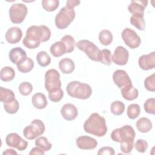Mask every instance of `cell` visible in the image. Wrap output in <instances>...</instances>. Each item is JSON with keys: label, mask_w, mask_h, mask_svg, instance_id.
<instances>
[{"label": "cell", "mask_w": 155, "mask_h": 155, "mask_svg": "<svg viewBox=\"0 0 155 155\" xmlns=\"http://www.w3.org/2000/svg\"><path fill=\"white\" fill-rule=\"evenodd\" d=\"M51 37V31L46 25H31L26 31L22 44L29 49L38 48L41 42H46Z\"/></svg>", "instance_id": "6da1fadb"}, {"label": "cell", "mask_w": 155, "mask_h": 155, "mask_svg": "<svg viewBox=\"0 0 155 155\" xmlns=\"http://www.w3.org/2000/svg\"><path fill=\"white\" fill-rule=\"evenodd\" d=\"M145 111L151 114H155V99L153 97L148 99L143 105Z\"/></svg>", "instance_id": "60d3db41"}, {"label": "cell", "mask_w": 155, "mask_h": 155, "mask_svg": "<svg viewBox=\"0 0 155 155\" xmlns=\"http://www.w3.org/2000/svg\"><path fill=\"white\" fill-rule=\"evenodd\" d=\"M15 76L14 69L8 66L3 67L0 71V78L2 81L8 82L12 81Z\"/></svg>", "instance_id": "4316f807"}, {"label": "cell", "mask_w": 155, "mask_h": 155, "mask_svg": "<svg viewBox=\"0 0 155 155\" xmlns=\"http://www.w3.org/2000/svg\"><path fill=\"white\" fill-rule=\"evenodd\" d=\"M140 113V106L137 104H132L128 105L127 108V116L131 119L137 118Z\"/></svg>", "instance_id": "d6a6232c"}, {"label": "cell", "mask_w": 155, "mask_h": 155, "mask_svg": "<svg viewBox=\"0 0 155 155\" xmlns=\"http://www.w3.org/2000/svg\"><path fill=\"white\" fill-rule=\"evenodd\" d=\"M120 150L125 154L131 152L134 147V140H123L120 142Z\"/></svg>", "instance_id": "ab89813d"}, {"label": "cell", "mask_w": 155, "mask_h": 155, "mask_svg": "<svg viewBox=\"0 0 155 155\" xmlns=\"http://www.w3.org/2000/svg\"><path fill=\"white\" fill-rule=\"evenodd\" d=\"M122 38L125 44L130 48H137L141 42V39L137 33L131 28H125L121 33Z\"/></svg>", "instance_id": "30bf717a"}, {"label": "cell", "mask_w": 155, "mask_h": 155, "mask_svg": "<svg viewBox=\"0 0 155 155\" xmlns=\"http://www.w3.org/2000/svg\"><path fill=\"white\" fill-rule=\"evenodd\" d=\"M77 147L81 150H93L97 145V140L90 136H82L76 140Z\"/></svg>", "instance_id": "9a60e30c"}, {"label": "cell", "mask_w": 155, "mask_h": 155, "mask_svg": "<svg viewBox=\"0 0 155 155\" xmlns=\"http://www.w3.org/2000/svg\"><path fill=\"white\" fill-rule=\"evenodd\" d=\"M148 5V1L136 0L131 1L130 4L128 7L130 13L133 15H143L145 8Z\"/></svg>", "instance_id": "ac0fdd59"}, {"label": "cell", "mask_w": 155, "mask_h": 155, "mask_svg": "<svg viewBox=\"0 0 155 155\" xmlns=\"http://www.w3.org/2000/svg\"><path fill=\"white\" fill-rule=\"evenodd\" d=\"M15 99V95L14 92L10 89L0 87V101L2 103H7L13 101Z\"/></svg>", "instance_id": "484cf974"}, {"label": "cell", "mask_w": 155, "mask_h": 155, "mask_svg": "<svg viewBox=\"0 0 155 155\" xmlns=\"http://www.w3.org/2000/svg\"><path fill=\"white\" fill-rule=\"evenodd\" d=\"M115 153L114 150L110 147H104L101 148L98 152L97 154L98 155H101V154H110V155H114Z\"/></svg>", "instance_id": "ee69618b"}, {"label": "cell", "mask_w": 155, "mask_h": 155, "mask_svg": "<svg viewBox=\"0 0 155 155\" xmlns=\"http://www.w3.org/2000/svg\"><path fill=\"white\" fill-rule=\"evenodd\" d=\"M135 149L140 153H145L148 148V143L143 139H138L134 144Z\"/></svg>", "instance_id": "7bdbcfd3"}, {"label": "cell", "mask_w": 155, "mask_h": 155, "mask_svg": "<svg viewBox=\"0 0 155 155\" xmlns=\"http://www.w3.org/2000/svg\"><path fill=\"white\" fill-rule=\"evenodd\" d=\"M2 154H18V153L13 149H7L2 153Z\"/></svg>", "instance_id": "7dc6e473"}, {"label": "cell", "mask_w": 155, "mask_h": 155, "mask_svg": "<svg viewBox=\"0 0 155 155\" xmlns=\"http://www.w3.org/2000/svg\"><path fill=\"white\" fill-rule=\"evenodd\" d=\"M19 102L15 99L13 101L4 104V108L5 111L10 114L16 113L19 109Z\"/></svg>", "instance_id": "d590c367"}, {"label": "cell", "mask_w": 155, "mask_h": 155, "mask_svg": "<svg viewBox=\"0 0 155 155\" xmlns=\"http://www.w3.org/2000/svg\"><path fill=\"white\" fill-rule=\"evenodd\" d=\"M5 142L8 147L15 148L19 151L25 150L28 146V142L24 140L16 133H12L7 134L5 137Z\"/></svg>", "instance_id": "8fae6325"}, {"label": "cell", "mask_w": 155, "mask_h": 155, "mask_svg": "<svg viewBox=\"0 0 155 155\" xmlns=\"http://www.w3.org/2000/svg\"><path fill=\"white\" fill-rule=\"evenodd\" d=\"M76 46L79 50L85 52L91 60L99 62L101 50L93 42L89 40L83 39L76 43Z\"/></svg>", "instance_id": "5b68a950"}, {"label": "cell", "mask_w": 155, "mask_h": 155, "mask_svg": "<svg viewBox=\"0 0 155 155\" xmlns=\"http://www.w3.org/2000/svg\"><path fill=\"white\" fill-rule=\"evenodd\" d=\"M111 51L108 49H103L101 50V54L99 62L107 65H110L111 63Z\"/></svg>", "instance_id": "74e56055"}, {"label": "cell", "mask_w": 155, "mask_h": 155, "mask_svg": "<svg viewBox=\"0 0 155 155\" xmlns=\"http://www.w3.org/2000/svg\"><path fill=\"white\" fill-rule=\"evenodd\" d=\"M99 40L103 45H109L113 41V35L108 30H102L99 34Z\"/></svg>", "instance_id": "f1b7e54d"}, {"label": "cell", "mask_w": 155, "mask_h": 155, "mask_svg": "<svg viewBox=\"0 0 155 155\" xmlns=\"http://www.w3.org/2000/svg\"><path fill=\"white\" fill-rule=\"evenodd\" d=\"M84 131L97 137L104 136L107 132L105 119L97 113H93L84 124Z\"/></svg>", "instance_id": "7a4b0ae2"}, {"label": "cell", "mask_w": 155, "mask_h": 155, "mask_svg": "<svg viewBox=\"0 0 155 155\" xmlns=\"http://www.w3.org/2000/svg\"><path fill=\"white\" fill-rule=\"evenodd\" d=\"M135 136L136 133L133 128L129 125L114 129L111 133V139L117 142L127 140H134Z\"/></svg>", "instance_id": "ba28073f"}, {"label": "cell", "mask_w": 155, "mask_h": 155, "mask_svg": "<svg viewBox=\"0 0 155 155\" xmlns=\"http://www.w3.org/2000/svg\"><path fill=\"white\" fill-rule=\"evenodd\" d=\"M140 68L143 70H149L155 67V52L142 55L138 60Z\"/></svg>", "instance_id": "5bb4252c"}, {"label": "cell", "mask_w": 155, "mask_h": 155, "mask_svg": "<svg viewBox=\"0 0 155 155\" xmlns=\"http://www.w3.org/2000/svg\"><path fill=\"white\" fill-rule=\"evenodd\" d=\"M81 1L79 0H68L66 2V7L74 9L76 6H78L80 4Z\"/></svg>", "instance_id": "f6af8a7d"}, {"label": "cell", "mask_w": 155, "mask_h": 155, "mask_svg": "<svg viewBox=\"0 0 155 155\" xmlns=\"http://www.w3.org/2000/svg\"><path fill=\"white\" fill-rule=\"evenodd\" d=\"M8 12L12 22L14 24H21L26 17L28 9L25 4L16 3L11 5Z\"/></svg>", "instance_id": "9c48e42d"}, {"label": "cell", "mask_w": 155, "mask_h": 155, "mask_svg": "<svg viewBox=\"0 0 155 155\" xmlns=\"http://www.w3.org/2000/svg\"><path fill=\"white\" fill-rule=\"evenodd\" d=\"M74 9L64 7L61 8L55 17V25L59 29L66 28L75 18Z\"/></svg>", "instance_id": "277c9868"}, {"label": "cell", "mask_w": 155, "mask_h": 155, "mask_svg": "<svg viewBox=\"0 0 155 155\" xmlns=\"http://www.w3.org/2000/svg\"><path fill=\"white\" fill-rule=\"evenodd\" d=\"M18 89L19 93L22 96H26L31 93L33 90V86L28 82H23L20 84Z\"/></svg>", "instance_id": "8d00e7d4"}, {"label": "cell", "mask_w": 155, "mask_h": 155, "mask_svg": "<svg viewBox=\"0 0 155 155\" xmlns=\"http://www.w3.org/2000/svg\"><path fill=\"white\" fill-rule=\"evenodd\" d=\"M113 80L120 89L132 85L131 80L128 74L123 70H116L114 71L113 74Z\"/></svg>", "instance_id": "7c38bea8"}, {"label": "cell", "mask_w": 155, "mask_h": 155, "mask_svg": "<svg viewBox=\"0 0 155 155\" xmlns=\"http://www.w3.org/2000/svg\"><path fill=\"white\" fill-rule=\"evenodd\" d=\"M131 24L139 30H144L145 22L143 15H133L130 18Z\"/></svg>", "instance_id": "83f0119b"}, {"label": "cell", "mask_w": 155, "mask_h": 155, "mask_svg": "<svg viewBox=\"0 0 155 155\" xmlns=\"http://www.w3.org/2000/svg\"><path fill=\"white\" fill-rule=\"evenodd\" d=\"M22 37V31L18 27H12L6 32L5 38L6 41L11 44H14L19 42Z\"/></svg>", "instance_id": "e0dca14e"}, {"label": "cell", "mask_w": 155, "mask_h": 155, "mask_svg": "<svg viewBox=\"0 0 155 155\" xmlns=\"http://www.w3.org/2000/svg\"><path fill=\"white\" fill-rule=\"evenodd\" d=\"M136 126L137 130L143 133L149 132L153 127V125L150 120L145 117L139 119L136 122Z\"/></svg>", "instance_id": "603a6c76"}, {"label": "cell", "mask_w": 155, "mask_h": 155, "mask_svg": "<svg viewBox=\"0 0 155 155\" xmlns=\"http://www.w3.org/2000/svg\"><path fill=\"white\" fill-rule=\"evenodd\" d=\"M33 106L38 109H43L47 105V101L45 94L42 93L34 94L31 98Z\"/></svg>", "instance_id": "7402d4cb"}, {"label": "cell", "mask_w": 155, "mask_h": 155, "mask_svg": "<svg viewBox=\"0 0 155 155\" xmlns=\"http://www.w3.org/2000/svg\"><path fill=\"white\" fill-rule=\"evenodd\" d=\"M128 51L122 46H117L111 56L113 62L118 65H125L128 61Z\"/></svg>", "instance_id": "4fadbf2b"}, {"label": "cell", "mask_w": 155, "mask_h": 155, "mask_svg": "<svg viewBox=\"0 0 155 155\" xmlns=\"http://www.w3.org/2000/svg\"><path fill=\"white\" fill-rule=\"evenodd\" d=\"M66 90L70 96L80 99H87L92 94V89L88 84L76 81L69 82Z\"/></svg>", "instance_id": "3957f363"}, {"label": "cell", "mask_w": 155, "mask_h": 155, "mask_svg": "<svg viewBox=\"0 0 155 155\" xmlns=\"http://www.w3.org/2000/svg\"><path fill=\"white\" fill-rule=\"evenodd\" d=\"M59 1L58 0H43L42 1V8L47 12H53L59 7Z\"/></svg>", "instance_id": "e575fe53"}, {"label": "cell", "mask_w": 155, "mask_h": 155, "mask_svg": "<svg viewBox=\"0 0 155 155\" xmlns=\"http://www.w3.org/2000/svg\"><path fill=\"white\" fill-rule=\"evenodd\" d=\"M110 110L111 112L114 115H121L125 111V105L121 101H115L111 103Z\"/></svg>", "instance_id": "1f68e13d"}, {"label": "cell", "mask_w": 155, "mask_h": 155, "mask_svg": "<svg viewBox=\"0 0 155 155\" xmlns=\"http://www.w3.org/2000/svg\"><path fill=\"white\" fill-rule=\"evenodd\" d=\"M45 153L44 151L41 149V148L38 147L36 146V147L33 148L31 151L29 152L30 155H35V154H41V155H44Z\"/></svg>", "instance_id": "bcb514c9"}, {"label": "cell", "mask_w": 155, "mask_h": 155, "mask_svg": "<svg viewBox=\"0 0 155 155\" xmlns=\"http://www.w3.org/2000/svg\"><path fill=\"white\" fill-rule=\"evenodd\" d=\"M59 68L64 74L71 73L74 68L75 65L74 62L69 58H63L59 62Z\"/></svg>", "instance_id": "44dd1931"}, {"label": "cell", "mask_w": 155, "mask_h": 155, "mask_svg": "<svg viewBox=\"0 0 155 155\" xmlns=\"http://www.w3.org/2000/svg\"><path fill=\"white\" fill-rule=\"evenodd\" d=\"M36 60L41 67H46L51 62L50 55L45 51H39L36 55Z\"/></svg>", "instance_id": "f546056e"}, {"label": "cell", "mask_w": 155, "mask_h": 155, "mask_svg": "<svg viewBox=\"0 0 155 155\" xmlns=\"http://www.w3.org/2000/svg\"><path fill=\"white\" fill-rule=\"evenodd\" d=\"M45 131V125L44 122L39 119H34L31 124L25 127L23 130L24 137L28 140H33L41 136Z\"/></svg>", "instance_id": "52a82bcc"}, {"label": "cell", "mask_w": 155, "mask_h": 155, "mask_svg": "<svg viewBox=\"0 0 155 155\" xmlns=\"http://www.w3.org/2000/svg\"><path fill=\"white\" fill-rule=\"evenodd\" d=\"M64 96L63 90L60 88L55 91L48 93V98L49 99L53 102H58L60 101Z\"/></svg>", "instance_id": "b9f144b4"}, {"label": "cell", "mask_w": 155, "mask_h": 155, "mask_svg": "<svg viewBox=\"0 0 155 155\" xmlns=\"http://www.w3.org/2000/svg\"><path fill=\"white\" fill-rule=\"evenodd\" d=\"M35 145L41 148L44 151H49L52 147L51 143L48 141L47 137L43 136L39 137L36 139L35 140Z\"/></svg>", "instance_id": "836d02e7"}, {"label": "cell", "mask_w": 155, "mask_h": 155, "mask_svg": "<svg viewBox=\"0 0 155 155\" xmlns=\"http://www.w3.org/2000/svg\"><path fill=\"white\" fill-rule=\"evenodd\" d=\"M145 88L150 91H155V74L154 73L147 77L144 81Z\"/></svg>", "instance_id": "f35d334b"}, {"label": "cell", "mask_w": 155, "mask_h": 155, "mask_svg": "<svg viewBox=\"0 0 155 155\" xmlns=\"http://www.w3.org/2000/svg\"><path fill=\"white\" fill-rule=\"evenodd\" d=\"M51 54L54 57H60L67 53L65 44L61 41L53 44L50 48Z\"/></svg>", "instance_id": "d4e9b609"}, {"label": "cell", "mask_w": 155, "mask_h": 155, "mask_svg": "<svg viewBox=\"0 0 155 155\" xmlns=\"http://www.w3.org/2000/svg\"><path fill=\"white\" fill-rule=\"evenodd\" d=\"M61 114L64 119L70 121L76 118L78 115V111L73 104L68 103L62 106L61 110Z\"/></svg>", "instance_id": "2e32d148"}, {"label": "cell", "mask_w": 155, "mask_h": 155, "mask_svg": "<svg viewBox=\"0 0 155 155\" xmlns=\"http://www.w3.org/2000/svg\"><path fill=\"white\" fill-rule=\"evenodd\" d=\"M45 88L48 93L61 88L60 74L56 69H50L45 74Z\"/></svg>", "instance_id": "8992f818"}, {"label": "cell", "mask_w": 155, "mask_h": 155, "mask_svg": "<svg viewBox=\"0 0 155 155\" xmlns=\"http://www.w3.org/2000/svg\"><path fill=\"white\" fill-rule=\"evenodd\" d=\"M8 57L12 63L16 64L23 58L27 57V53L21 47H15L10 51Z\"/></svg>", "instance_id": "d6986e66"}, {"label": "cell", "mask_w": 155, "mask_h": 155, "mask_svg": "<svg viewBox=\"0 0 155 155\" xmlns=\"http://www.w3.org/2000/svg\"><path fill=\"white\" fill-rule=\"evenodd\" d=\"M18 70L23 73L30 71L34 67V62L33 60L28 57H25L16 64Z\"/></svg>", "instance_id": "ffe728a7"}, {"label": "cell", "mask_w": 155, "mask_h": 155, "mask_svg": "<svg viewBox=\"0 0 155 155\" xmlns=\"http://www.w3.org/2000/svg\"><path fill=\"white\" fill-rule=\"evenodd\" d=\"M61 41L65 44L67 50V53H71L76 45V42L74 39L71 35H65L61 38Z\"/></svg>", "instance_id": "4dcf8cb0"}, {"label": "cell", "mask_w": 155, "mask_h": 155, "mask_svg": "<svg viewBox=\"0 0 155 155\" xmlns=\"http://www.w3.org/2000/svg\"><path fill=\"white\" fill-rule=\"evenodd\" d=\"M122 97L127 101H133L138 97V90L134 88L133 85L120 89Z\"/></svg>", "instance_id": "cb8c5ba5"}]
</instances>
